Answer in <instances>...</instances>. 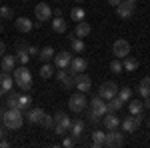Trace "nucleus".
<instances>
[{"label": "nucleus", "mask_w": 150, "mask_h": 148, "mask_svg": "<svg viewBox=\"0 0 150 148\" xmlns=\"http://www.w3.org/2000/svg\"><path fill=\"white\" fill-rule=\"evenodd\" d=\"M138 94L142 98H148L150 96V76H144L138 84Z\"/></svg>", "instance_id": "b1692460"}, {"label": "nucleus", "mask_w": 150, "mask_h": 148, "mask_svg": "<svg viewBox=\"0 0 150 148\" xmlns=\"http://www.w3.org/2000/svg\"><path fill=\"white\" fill-rule=\"evenodd\" d=\"M116 94H118V84H116V82H102L100 88H98V96L104 98L106 102H108L110 98H114Z\"/></svg>", "instance_id": "423d86ee"}, {"label": "nucleus", "mask_w": 150, "mask_h": 148, "mask_svg": "<svg viewBox=\"0 0 150 148\" xmlns=\"http://www.w3.org/2000/svg\"><path fill=\"white\" fill-rule=\"evenodd\" d=\"M8 146H10V142L4 140V138H0V148H8Z\"/></svg>", "instance_id": "37998d69"}, {"label": "nucleus", "mask_w": 150, "mask_h": 148, "mask_svg": "<svg viewBox=\"0 0 150 148\" xmlns=\"http://www.w3.org/2000/svg\"><path fill=\"white\" fill-rule=\"evenodd\" d=\"M68 40H70V48H72V52H74V54H82V52H84L86 44H84V40H82V38H78V36L72 34Z\"/></svg>", "instance_id": "412c9836"}, {"label": "nucleus", "mask_w": 150, "mask_h": 148, "mask_svg": "<svg viewBox=\"0 0 150 148\" xmlns=\"http://www.w3.org/2000/svg\"><path fill=\"white\" fill-rule=\"evenodd\" d=\"M106 2H108V4H110V6H118V4H120V2H122V0H106Z\"/></svg>", "instance_id": "49530a36"}, {"label": "nucleus", "mask_w": 150, "mask_h": 148, "mask_svg": "<svg viewBox=\"0 0 150 148\" xmlns=\"http://www.w3.org/2000/svg\"><path fill=\"white\" fill-rule=\"evenodd\" d=\"M2 124L6 126L8 130H18V128H22V124H24V112H22V110H18V108H8V110H4Z\"/></svg>", "instance_id": "f03ea898"}, {"label": "nucleus", "mask_w": 150, "mask_h": 148, "mask_svg": "<svg viewBox=\"0 0 150 148\" xmlns=\"http://www.w3.org/2000/svg\"><path fill=\"white\" fill-rule=\"evenodd\" d=\"M40 126H44V128H54V116H50V114H46V116L42 118V122H40Z\"/></svg>", "instance_id": "58836bf2"}, {"label": "nucleus", "mask_w": 150, "mask_h": 148, "mask_svg": "<svg viewBox=\"0 0 150 148\" xmlns=\"http://www.w3.org/2000/svg\"><path fill=\"white\" fill-rule=\"evenodd\" d=\"M12 78H14L16 86L22 92L32 90V74H30V70L26 68V64H20V66H16L12 70Z\"/></svg>", "instance_id": "f257e3e1"}, {"label": "nucleus", "mask_w": 150, "mask_h": 148, "mask_svg": "<svg viewBox=\"0 0 150 148\" xmlns=\"http://www.w3.org/2000/svg\"><path fill=\"white\" fill-rule=\"evenodd\" d=\"M128 110H130V114H138L144 110V104L140 100H128Z\"/></svg>", "instance_id": "72a5a7b5"}, {"label": "nucleus", "mask_w": 150, "mask_h": 148, "mask_svg": "<svg viewBox=\"0 0 150 148\" xmlns=\"http://www.w3.org/2000/svg\"><path fill=\"white\" fill-rule=\"evenodd\" d=\"M88 108H90L96 116H100V118L108 112V108H106V100H104V98H100V96H94L92 100L88 102Z\"/></svg>", "instance_id": "9d476101"}, {"label": "nucleus", "mask_w": 150, "mask_h": 148, "mask_svg": "<svg viewBox=\"0 0 150 148\" xmlns=\"http://www.w3.org/2000/svg\"><path fill=\"white\" fill-rule=\"evenodd\" d=\"M34 16H36V20H40V22H48L52 18V8L48 6L46 2H40V4L34 6Z\"/></svg>", "instance_id": "1a4fd4ad"}, {"label": "nucleus", "mask_w": 150, "mask_h": 148, "mask_svg": "<svg viewBox=\"0 0 150 148\" xmlns=\"http://www.w3.org/2000/svg\"><path fill=\"white\" fill-rule=\"evenodd\" d=\"M2 116H4V110H2V108H0V120H2Z\"/></svg>", "instance_id": "8fccbe9b"}, {"label": "nucleus", "mask_w": 150, "mask_h": 148, "mask_svg": "<svg viewBox=\"0 0 150 148\" xmlns=\"http://www.w3.org/2000/svg\"><path fill=\"white\" fill-rule=\"evenodd\" d=\"M116 14L120 16V18H124V20H128L132 14H134V4H130V2H120L118 6H116Z\"/></svg>", "instance_id": "dca6fc26"}, {"label": "nucleus", "mask_w": 150, "mask_h": 148, "mask_svg": "<svg viewBox=\"0 0 150 148\" xmlns=\"http://www.w3.org/2000/svg\"><path fill=\"white\" fill-rule=\"evenodd\" d=\"M60 88H62V90H70V88H74V74H66L64 78L60 80Z\"/></svg>", "instance_id": "473e14b6"}, {"label": "nucleus", "mask_w": 150, "mask_h": 148, "mask_svg": "<svg viewBox=\"0 0 150 148\" xmlns=\"http://www.w3.org/2000/svg\"><path fill=\"white\" fill-rule=\"evenodd\" d=\"M76 2H84V0H76Z\"/></svg>", "instance_id": "5fc2aeb1"}, {"label": "nucleus", "mask_w": 150, "mask_h": 148, "mask_svg": "<svg viewBox=\"0 0 150 148\" xmlns=\"http://www.w3.org/2000/svg\"><path fill=\"white\" fill-rule=\"evenodd\" d=\"M86 66H88V62L84 60L82 56H72V62H70V66H68V72L70 74H80V72H84L86 70Z\"/></svg>", "instance_id": "ddd939ff"}, {"label": "nucleus", "mask_w": 150, "mask_h": 148, "mask_svg": "<svg viewBox=\"0 0 150 148\" xmlns=\"http://www.w3.org/2000/svg\"><path fill=\"white\" fill-rule=\"evenodd\" d=\"M52 16H62V10H60V8H56V10L52 12Z\"/></svg>", "instance_id": "de8ad7c7"}, {"label": "nucleus", "mask_w": 150, "mask_h": 148, "mask_svg": "<svg viewBox=\"0 0 150 148\" xmlns=\"http://www.w3.org/2000/svg\"><path fill=\"white\" fill-rule=\"evenodd\" d=\"M70 18H72L74 22H80V20H84V18H86V10H84V8H80V6H74V8L70 10Z\"/></svg>", "instance_id": "c85d7f7f"}, {"label": "nucleus", "mask_w": 150, "mask_h": 148, "mask_svg": "<svg viewBox=\"0 0 150 148\" xmlns=\"http://www.w3.org/2000/svg\"><path fill=\"white\" fill-rule=\"evenodd\" d=\"M112 54H114L116 58H126L128 54H130V44H128V40H124V38H118V40H114V44H112Z\"/></svg>", "instance_id": "6e6552de"}, {"label": "nucleus", "mask_w": 150, "mask_h": 148, "mask_svg": "<svg viewBox=\"0 0 150 148\" xmlns=\"http://www.w3.org/2000/svg\"><path fill=\"white\" fill-rule=\"evenodd\" d=\"M44 116H46V112H44L42 108H28V112H26L24 118H26L30 124H40Z\"/></svg>", "instance_id": "4468645a"}, {"label": "nucleus", "mask_w": 150, "mask_h": 148, "mask_svg": "<svg viewBox=\"0 0 150 148\" xmlns=\"http://www.w3.org/2000/svg\"><path fill=\"white\" fill-rule=\"evenodd\" d=\"M148 128H150V116H148Z\"/></svg>", "instance_id": "864d4df0"}, {"label": "nucleus", "mask_w": 150, "mask_h": 148, "mask_svg": "<svg viewBox=\"0 0 150 148\" xmlns=\"http://www.w3.org/2000/svg\"><path fill=\"white\" fill-rule=\"evenodd\" d=\"M70 62H72V54L66 52V50H62V52L54 54V66H56V68H66V70H68Z\"/></svg>", "instance_id": "9b49d317"}, {"label": "nucleus", "mask_w": 150, "mask_h": 148, "mask_svg": "<svg viewBox=\"0 0 150 148\" xmlns=\"http://www.w3.org/2000/svg\"><path fill=\"white\" fill-rule=\"evenodd\" d=\"M38 52H40V50H38L36 46H28V54H30V58H38Z\"/></svg>", "instance_id": "79ce46f5"}, {"label": "nucleus", "mask_w": 150, "mask_h": 148, "mask_svg": "<svg viewBox=\"0 0 150 148\" xmlns=\"http://www.w3.org/2000/svg\"><path fill=\"white\" fill-rule=\"evenodd\" d=\"M32 20L30 18H26V16H18L16 18V22H14V28L18 30V32H22V34H26V32H30L32 30Z\"/></svg>", "instance_id": "f3484780"}, {"label": "nucleus", "mask_w": 150, "mask_h": 148, "mask_svg": "<svg viewBox=\"0 0 150 148\" xmlns=\"http://www.w3.org/2000/svg\"><path fill=\"white\" fill-rule=\"evenodd\" d=\"M86 106H88V100H86V96H84V92H76V94H72L68 100V108L72 110L74 114H80L86 110Z\"/></svg>", "instance_id": "7ed1b4c3"}, {"label": "nucleus", "mask_w": 150, "mask_h": 148, "mask_svg": "<svg viewBox=\"0 0 150 148\" xmlns=\"http://www.w3.org/2000/svg\"><path fill=\"white\" fill-rule=\"evenodd\" d=\"M54 48L52 46H44V48H40V52H38V58L42 60V62H50L52 58H54Z\"/></svg>", "instance_id": "bb28decb"}, {"label": "nucleus", "mask_w": 150, "mask_h": 148, "mask_svg": "<svg viewBox=\"0 0 150 148\" xmlns=\"http://www.w3.org/2000/svg\"><path fill=\"white\" fill-rule=\"evenodd\" d=\"M6 130H8V128H6L4 124L0 126V138H4V136H6Z\"/></svg>", "instance_id": "a18cd8bd"}, {"label": "nucleus", "mask_w": 150, "mask_h": 148, "mask_svg": "<svg viewBox=\"0 0 150 148\" xmlns=\"http://www.w3.org/2000/svg\"><path fill=\"white\" fill-rule=\"evenodd\" d=\"M126 2H130V4H136V0H126Z\"/></svg>", "instance_id": "3c124183"}, {"label": "nucleus", "mask_w": 150, "mask_h": 148, "mask_svg": "<svg viewBox=\"0 0 150 148\" xmlns=\"http://www.w3.org/2000/svg\"><path fill=\"white\" fill-rule=\"evenodd\" d=\"M66 28H68V26L64 22V18H62V16H54V20H52V30L58 32V34H64Z\"/></svg>", "instance_id": "a878e982"}, {"label": "nucleus", "mask_w": 150, "mask_h": 148, "mask_svg": "<svg viewBox=\"0 0 150 148\" xmlns=\"http://www.w3.org/2000/svg\"><path fill=\"white\" fill-rule=\"evenodd\" d=\"M52 76H54V68L50 66V62H44L42 68H40V78L48 80V78H52Z\"/></svg>", "instance_id": "7c9ffc66"}, {"label": "nucleus", "mask_w": 150, "mask_h": 148, "mask_svg": "<svg viewBox=\"0 0 150 148\" xmlns=\"http://www.w3.org/2000/svg\"><path fill=\"white\" fill-rule=\"evenodd\" d=\"M122 144H124V132H118V128L106 132V136H104V146L118 148V146H122Z\"/></svg>", "instance_id": "39448f33"}, {"label": "nucleus", "mask_w": 150, "mask_h": 148, "mask_svg": "<svg viewBox=\"0 0 150 148\" xmlns=\"http://www.w3.org/2000/svg\"><path fill=\"white\" fill-rule=\"evenodd\" d=\"M138 64H140V62L134 56H130V54H128L126 58H122V68L128 70V72H134V70L138 68Z\"/></svg>", "instance_id": "393cba45"}, {"label": "nucleus", "mask_w": 150, "mask_h": 148, "mask_svg": "<svg viewBox=\"0 0 150 148\" xmlns=\"http://www.w3.org/2000/svg\"><path fill=\"white\" fill-rule=\"evenodd\" d=\"M74 144H76V140H74L72 136H64V138H62V146H64V148H72Z\"/></svg>", "instance_id": "a19ab883"}, {"label": "nucleus", "mask_w": 150, "mask_h": 148, "mask_svg": "<svg viewBox=\"0 0 150 148\" xmlns=\"http://www.w3.org/2000/svg\"><path fill=\"white\" fill-rule=\"evenodd\" d=\"M6 96H8V100H6V104H8V108H16V100H18V92L14 90H8L6 92Z\"/></svg>", "instance_id": "f704fd0d"}, {"label": "nucleus", "mask_w": 150, "mask_h": 148, "mask_svg": "<svg viewBox=\"0 0 150 148\" xmlns=\"http://www.w3.org/2000/svg\"><path fill=\"white\" fill-rule=\"evenodd\" d=\"M2 94H6V92H4V88H2V74H0V96H2Z\"/></svg>", "instance_id": "09e8293b"}, {"label": "nucleus", "mask_w": 150, "mask_h": 148, "mask_svg": "<svg viewBox=\"0 0 150 148\" xmlns=\"http://www.w3.org/2000/svg\"><path fill=\"white\" fill-rule=\"evenodd\" d=\"M14 68H16V54H4L0 60V70L6 74H12Z\"/></svg>", "instance_id": "f8f14e48"}, {"label": "nucleus", "mask_w": 150, "mask_h": 148, "mask_svg": "<svg viewBox=\"0 0 150 148\" xmlns=\"http://www.w3.org/2000/svg\"><path fill=\"white\" fill-rule=\"evenodd\" d=\"M0 18H4V20H12L14 18V12H12L10 6H0Z\"/></svg>", "instance_id": "e433bc0d"}, {"label": "nucleus", "mask_w": 150, "mask_h": 148, "mask_svg": "<svg viewBox=\"0 0 150 148\" xmlns=\"http://www.w3.org/2000/svg\"><path fill=\"white\" fill-rule=\"evenodd\" d=\"M2 88H4V92H8V90L14 88V78H12V74L2 72Z\"/></svg>", "instance_id": "2f4dec72"}, {"label": "nucleus", "mask_w": 150, "mask_h": 148, "mask_svg": "<svg viewBox=\"0 0 150 148\" xmlns=\"http://www.w3.org/2000/svg\"><path fill=\"white\" fill-rule=\"evenodd\" d=\"M2 30H4V26H2V22H0V34H2Z\"/></svg>", "instance_id": "603ef678"}, {"label": "nucleus", "mask_w": 150, "mask_h": 148, "mask_svg": "<svg viewBox=\"0 0 150 148\" xmlns=\"http://www.w3.org/2000/svg\"><path fill=\"white\" fill-rule=\"evenodd\" d=\"M110 70H112V72H114V74H120V72H122V62H120V58H114V60H112V62H110Z\"/></svg>", "instance_id": "4c0bfd02"}, {"label": "nucleus", "mask_w": 150, "mask_h": 148, "mask_svg": "<svg viewBox=\"0 0 150 148\" xmlns=\"http://www.w3.org/2000/svg\"><path fill=\"white\" fill-rule=\"evenodd\" d=\"M92 32V28H90V24L80 20V22H76V30H74V36H78V38H86V36Z\"/></svg>", "instance_id": "5701e85b"}, {"label": "nucleus", "mask_w": 150, "mask_h": 148, "mask_svg": "<svg viewBox=\"0 0 150 148\" xmlns=\"http://www.w3.org/2000/svg\"><path fill=\"white\" fill-rule=\"evenodd\" d=\"M102 124L106 130H114V128L120 126V118L116 116V112H106L102 116Z\"/></svg>", "instance_id": "2eb2a0df"}, {"label": "nucleus", "mask_w": 150, "mask_h": 148, "mask_svg": "<svg viewBox=\"0 0 150 148\" xmlns=\"http://www.w3.org/2000/svg\"><path fill=\"white\" fill-rule=\"evenodd\" d=\"M54 2H60V0H54Z\"/></svg>", "instance_id": "6e6d98bb"}, {"label": "nucleus", "mask_w": 150, "mask_h": 148, "mask_svg": "<svg viewBox=\"0 0 150 148\" xmlns=\"http://www.w3.org/2000/svg\"><path fill=\"white\" fill-rule=\"evenodd\" d=\"M30 104H32V98H30V94L28 92H22V94H18V100H16V108L18 110H28L30 108Z\"/></svg>", "instance_id": "4be33fe9"}, {"label": "nucleus", "mask_w": 150, "mask_h": 148, "mask_svg": "<svg viewBox=\"0 0 150 148\" xmlns=\"http://www.w3.org/2000/svg\"><path fill=\"white\" fill-rule=\"evenodd\" d=\"M86 116H88V120H90L92 124H96V126H98V122H100V116H96V114H94L92 110L88 108V106H86Z\"/></svg>", "instance_id": "ea45409f"}, {"label": "nucleus", "mask_w": 150, "mask_h": 148, "mask_svg": "<svg viewBox=\"0 0 150 148\" xmlns=\"http://www.w3.org/2000/svg\"><path fill=\"white\" fill-rule=\"evenodd\" d=\"M82 132H84V122H82L80 118L72 120V126H70V134H72V138H74V140H80Z\"/></svg>", "instance_id": "aec40b11"}, {"label": "nucleus", "mask_w": 150, "mask_h": 148, "mask_svg": "<svg viewBox=\"0 0 150 148\" xmlns=\"http://www.w3.org/2000/svg\"><path fill=\"white\" fill-rule=\"evenodd\" d=\"M54 124L62 126V128L68 132L70 126H72V118H70L68 114H64V112H56V114H54Z\"/></svg>", "instance_id": "6ab92c4d"}, {"label": "nucleus", "mask_w": 150, "mask_h": 148, "mask_svg": "<svg viewBox=\"0 0 150 148\" xmlns=\"http://www.w3.org/2000/svg\"><path fill=\"white\" fill-rule=\"evenodd\" d=\"M4 52H6V44H4V42L0 40V58L4 56Z\"/></svg>", "instance_id": "c03bdc74"}, {"label": "nucleus", "mask_w": 150, "mask_h": 148, "mask_svg": "<svg viewBox=\"0 0 150 148\" xmlns=\"http://www.w3.org/2000/svg\"><path fill=\"white\" fill-rule=\"evenodd\" d=\"M122 106H124V100H122V98H118V96L110 98V100L106 102V108H108V112H118Z\"/></svg>", "instance_id": "cd10ccee"}, {"label": "nucleus", "mask_w": 150, "mask_h": 148, "mask_svg": "<svg viewBox=\"0 0 150 148\" xmlns=\"http://www.w3.org/2000/svg\"><path fill=\"white\" fill-rule=\"evenodd\" d=\"M104 136H106V132H102V130H94L92 132V146H96V148L104 146Z\"/></svg>", "instance_id": "c756f323"}, {"label": "nucleus", "mask_w": 150, "mask_h": 148, "mask_svg": "<svg viewBox=\"0 0 150 148\" xmlns=\"http://www.w3.org/2000/svg\"><path fill=\"white\" fill-rule=\"evenodd\" d=\"M116 96H118V98H122L124 102H128V100L132 98V90H130L128 86H122V88L118 90V94H116Z\"/></svg>", "instance_id": "c9c22d12"}, {"label": "nucleus", "mask_w": 150, "mask_h": 148, "mask_svg": "<svg viewBox=\"0 0 150 148\" xmlns=\"http://www.w3.org/2000/svg\"><path fill=\"white\" fill-rule=\"evenodd\" d=\"M74 88L78 92H86L92 88V80H90V76L88 74H84V72H80V74H74Z\"/></svg>", "instance_id": "0eeeda50"}, {"label": "nucleus", "mask_w": 150, "mask_h": 148, "mask_svg": "<svg viewBox=\"0 0 150 148\" xmlns=\"http://www.w3.org/2000/svg\"><path fill=\"white\" fill-rule=\"evenodd\" d=\"M142 112L138 114H132V116H128V118H124V120H120V126H122V130L124 132H128V134H132V132H136L140 128V124H142Z\"/></svg>", "instance_id": "20e7f679"}, {"label": "nucleus", "mask_w": 150, "mask_h": 148, "mask_svg": "<svg viewBox=\"0 0 150 148\" xmlns=\"http://www.w3.org/2000/svg\"><path fill=\"white\" fill-rule=\"evenodd\" d=\"M16 62H20V64H28L30 62V54H28V46L20 42V44L16 46Z\"/></svg>", "instance_id": "a211bd4d"}]
</instances>
